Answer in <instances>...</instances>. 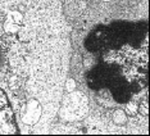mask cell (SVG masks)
I'll list each match as a JSON object with an SVG mask.
<instances>
[{"mask_svg": "<svg viewBox=\"0 0 150 136\" xmlns=\"http://www.w3.org/2000/svg\"><path fill=\"white\" fill-rule=\"evenodd\" d=\"M69 58L59 0H0V89L25 125L55 117Z\"/></svg>", "mask_w": 150, "mask_h": 136, "instance_id": "cell-1", "label": "cell"}, {"mask_svg": "<svg viewBox=\"0 0 150 136\" xmlns=\"http://www.w3.org/2000/svg\"><path fill=\"white\" fill-rule=\"evenodd\" d=\"M18 126L16 123V114L8 95L0 89V134H16Z\"/></svg>", "mask_w": 150, "mask_h": 136, "instance_id": "cell-2", "label": "cell"}, {"mask_svg": "<svg viewBox=\"0 0 150 136\" xmlns=\"http://www.w3.org/2000/svg\"><path fill=\"white\" fill-rule=\"evenodd\" d=\"M105 1H107V0H105Z\"/></svg>", "mask_w": 150, "mask_h": 136, "instance_id": "cell-3", "label": "cell"}]
</instances>
